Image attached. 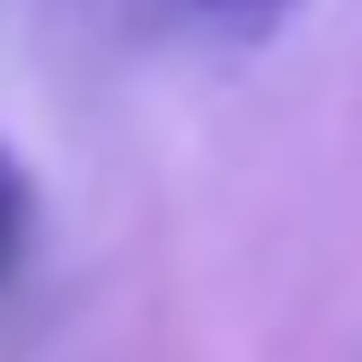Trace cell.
Listing matches in <instances>:
<instances>
[{
	"instance_id": "7a4b0ae2",
	"label": "cell",
	"mask_w": 362,
	"mask_h": 362,
	"mask_svg": "<svg viewBox=\"0 0 362 362\" xmlns=\"http://www.w3.org/2000/svg\"><path fill=\"white\" fill-rule=\"evenodd\" d=\"M204 27H221V35H265V27H283L292 18V0H186Z\"/></svg>"
},
{
	"instance_id": "6da1fadb",
	"label": "cell",
	"mask_w": 362,
	"mask_h": 362,
	"mask_svg": "<svg viewBox=\"0 0 362 362\" xmlns=\"http://www.w3.org/2000/svg\"><path fill=\"white\" fill-rule=\"evenodd\" d=\"M35 257V177L18 168V151H0V283H18Z\"/></svg>"
}]
</instances>
